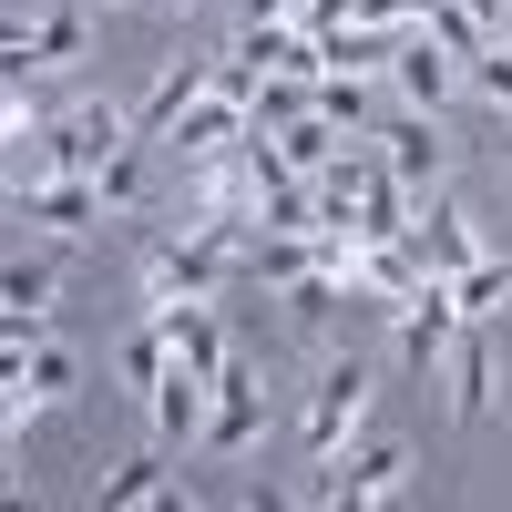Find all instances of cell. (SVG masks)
<instances>
[{"label":"cell","instance_id":"cell-15","mask_svg":"<svg viewBox=\"0 0 512 512\" xmlns=\"http://www.w3.org/2000/svg\"><path fill=\"white\" fill-rule=\"evenodd\" d=\"M308 103L338 123V134H379V82H369L359 62H328V72L308 82Z\"/></svg>","mask_w":512,"mask_h":512},{"label":"cell","instance_id":"cell-10","mask_svg":"<svg viewBox=\"0 0 512 512\" xmlns=\"http://www.w3.org/2000/svg\"><path fill=\"white\" fill-rule=\"evenodd\" d=\"M205 400H216V379L175 359V369H164L154 390H144V420H154V441H164V451H195V431H205Z\"/></svg>","mask_w":512,"mask_h":512},{"label":"cell","instance_id":"cell-2","mask_svg":"<svg viewBox=\"0 0 512 512\" xmlns=\"http://www.w3.org/2000/svg\"><path fill=\"white\" fill-rule=\"evenodd\" d=\"M144 144V123L123 113V103H72L41 123V175H103L113 154H134Z\"/></svg>","mask_w":512,"mask_h":512},{"label":"cell","instance_id":"cell-19","mask_svg":"<svg viewBox=\"0 0 512 512\" xmlns=\"http://www.w3.org/2000/svg\"><path fill=\"white\" fill-rule=\"evenodd\" d=\"M461 82H472V93H482V103H492V113L512 123V41H502V31L482 41V52H472V62H461Z\"/></svg>","mask_w":512,"mask_h":512},{"label":"cell","instance_id":"cell-27","mask_svg":"<svg viewBox=\"0 0 512 512\" xmlns=\"http://www.w3.org/2000/svg\"><path fill=\"white\" fill-rule=\"evenodd\" d=\"M164 11H195V0H164Z\"/></svg>","mask_w":512,"mask_h":512},{"label":"cell","instance_id":"cell-1","mask_svg":"<svg viewBox=\"0 0 512 512\" xmlns=\"http://www.w3.org/2000/svg\"><path fill=\"white\" fill-rule=\"evenodd\" d=\"M246 267H236V246H216V236H154L144 246V308H185V297H226Z\"/></svg>","mask_w":512,"mask_h":512},{"label":"cell","instance_id":"cell-25","mask_svg":"<svg viewBox=\"0 0 512 512\" xmlns=\"http://www.w3.org/2000/svg\"><path fill=\"white\" fill-rule=\"evenodd\" d=\"M11 492H21V431L0 420V502H11Z\"/></svg>","mask_w":512,"mask_h":512},{"label":"cell","instance_id":"cell-13","mask_svg":"<svg viewBox=\"0 0 512 512\" xmlns=\"http://www.w3.org/2000/svg\"><path fill=\"white\" fill-rule=\"evenodd\" d=\"M164 318V349H175L185 369H205V379H216L236 349H226V297H185V308H154Z\"/></svg>","mask_w":512,"mask_h":512},{"label":"cell","instance_id":"cell-7","mask_svg":"<svg viewBox=\"0 0 512 512\" xmlns=\"http://www.w3.org/2000/svg\"><path fill=\"white\" fill-rule=\"evenodd\" d=\"M431 379L451 390V420H492V400H502V369H492V318H461Z\"/></svg>","mask_w":512,"mask_h":512},{"label":"cell","instance_id":"cell-3","mask_svg":"<svg viewBox=\"0 0 512 512\" xmlns=\"http://www.w3.org/2000/svg\"><path fill=\"white\" fill-rule=\"evenodd\" d=\"M256 441H267V379H256V359H226L216 369V400H205V431L185 461H246Z\"/></svg>","mask_w":512,"mask_h":512},{"label":"cell","instance_id":"cell-14","mask_svg":"<svg viewBox=\"0 0 512 512\" xmlns=\"http://www.w3.org/2000/svg\"><path fill=\"white\" fill-rule=\"evenodd\" d=\"M144 502H195V482L175 472V451H134V461H123V472L103 482V512H144Z\"/></svg>","mask_w":512,"mask_h":512},{"label":"cell","instance_id":"cell-6","mask_svg":"<svg viewBox=\"0 0 512 512\" xmlns=\"http://www.w3.org/2000/svg\"><path fill=\"white\" fill-rule=\"evenodd\" d=\"M359 420H369V369L359 359H328L318 390H308V461H338L359 441Z\"/></svg>","mask_w":512,"mask_h":512},{"label":"cell","instance_id":"cell-23","mask_svg":"<svg viewBox=\"0 0 512 512\" xmlns=\"http://www.w3.org/2000/svg\"><path fill=\"white\" fill-rule=\"evenodd\" d=\"M31 52H41V62H82V21H72V11L31 21Z\"/></svg>","mask_w":512,"mask_h":512},{"label":"cell","instance_id":"cell-24","mask_svg":"<svg viewBox=\"0 0 512 512\" xmlns=\"http://www.w3.org/2000/svg\"><path fill=\"white\" fill-rule=\"evenodd\" d=\"M134 185H144V175H134V154H113V164H103V175H93V195L113 205V216H123V205H134Z\"/></svg>","mask_w":512,"mask_h":512},{"label":"cell","instance_id":"cell-16","mask_svg":"<svg viewBox=\"0 0 512 512\" xmlns=\"http://www.w3.org/2000/svg\"><path fill=\"white\" fill-rule=\"evenodd\" d=\"M205 82H216V52H205V62L185 52V62H164V72H154V93H144V113H134V123H144V144H164V134H175V113L205 93Z\"/></svg>","mask_w":512,"mask_h":512},{"label":"cell","instance_id":"cell-8","mask_svg":"<svg viewBox=\"0 0 512 512\" xmlns=\"http://www.w3.org/2000/svg\"><path fill=\"white\" fill-rule=\"evenodd\" d=\"M410 256H420V267H431V277H461V267H472V256H482V226L461 216V195H451V185L410 205Z\"/></svg>","mask_w":512,"mask_h":512},{"label":"cell","instance_id":"cell-17","mask_svg":"<svg viewBox=\"0 0 512 512\" xmlns=\"http://www.w3.org/2000/svg\"><path fill=\"white\" fill-rule=\"evenodd\" d=\"M338 308H359V287L338 277V267H308V277H287V318L308 328V338H328V328H338Z\"/></svg>","mask_w":512,"mask_h":512},{"label":"cell","instance_id":"cell-20","mask_svg":"<svg viewBox=\"0 0 512 512\" xmlns=\"http://www.w3.org/2000/svg\"><path fill=\"white\" fill-rule=\"evenodd\" d=\"M164 369H175V349H164V318L144 308V328H134V338H123V379H134V400L154 390V379H164Z\"/></svg>","mask_w":512,"mask_h":512},{"label":"cell","instance_id":"cell-26","mask_svg":"<svg viewBox=\"0 0 512 512\" xmlns=\"http://www.w3.org/2000/svg\"><path fill=\"white\" fill-rule=\"evenodd\" d=\"M492 31H502V41H512V11H502V21H492Z\"/></svg>","mask_w":512,"mask_h":512},{"label":"cell","instance_id":"cell-22","mask_svg":"<svg viewBox=\"0 0 512 512\" xmlns=\"http://www.w3.org/2000/svg\"><path fill=\"white\" fill-rule=\"evenodd\" d=\"M21 379H31L41 400H72V379H82V359L62 349V338H41V349H31V369H21Z\"/></svg>","mask_w":512,"mask_h":512},{"label":"cell","instance_id":"cell-18","mask_svg":"<svg viewBox=\"0 0 512 512\" xmlns=\"http://www.w3.org/2000/svg\"><path fill=\"white\" fill-rule=\"evenodd\" d=\"M451 308L461 318H502L512 308V267H502V256H472V267L451 277Z\"/></svg>","mask_w":512,"mask_h":512},{"label":"cell","instance_id":"cell-9","mask_svg":"<svg viewBox=\"0 0 512 512\" xmlns=\"http://www.w3.org/2000/svg\"><path fill=\"white\" fill-rule=\"evenodd\" d=\"M379 154H390V175L410 185V205H420V195H441V175H451L441 113H400V123H379Z\"/></svg>","mask_w":512,"mask_h":512},{"label":"cell","instance_id":"cell-21","mask_svg":"<svg viewBox=\"0 0 512 512\" xmlns=\"http://www.w3.org/2000/svg\"><path fill=\"white\" fill-rule=\"evenodd\" d=\"M52 297H62V267H0V308L52 318Z\"/></svg>","mask_w":512,"mask_h":512},{"label":"cell","instance_id":"cell-5","mask_svg":"<svg viewBox=\"0 0 512 512\" xmlns=\"http://www.w3.org/2000/svg\"><path fill=\"white\" fill-rule=\"evenodd\" d=\"M451 328H461L451 277H420L400 308H390V349H400V369H410V379H431V369H441V349H451Z\"/></svg>","mask_w":512,"mask_h":512},{"label":"cell","instance_id":"cell-11","mask_svg":"<svg viewBox=\"0 0 512 512\" xmlns=\"http://www.w3.org/2000/svg\"><path fill=\"white\" fill-rule=\"evenodd\" d=\"M93 216H103V195H93V175H31L21 185V226H41V236H93Z\"/></svg>","mask_w":512,"mask_h":512},{"label":"cell","instance_id":"cell-4","mask_svg":"<svg viewBox=\"0 0 512 512\" xmlns=\"http://www.w3.org/2000/svg\"><path fill=\"white\" fill-rule=\"evenodd\" d=\"M400 492H410V451L400 441H359V451L318 461V482H308V502H338V512H379Z\"/></svg>","mask_w":512,"mask_h":512},{"label":"cell","instance_id":"cell-12","mask_svg":"<svg viewBox=\"0 0 512 512\" xmlns=\"http://www.w3.org/2000/svg\"><path fill=\"white\" fill-rule=\"evenodd\" d=\"M390 82H400V103H410V113H441V103L461 93V62L441 52L431 31H400V41H390Z\"/></svg>","mask_w":512,"mask_h":512}]
</instances>
